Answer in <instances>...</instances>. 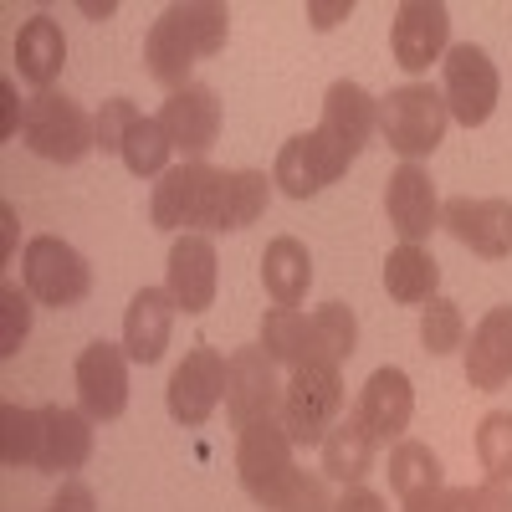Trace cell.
I'll list each match as a JSON object with an SVG mask.
<instances>
[{"label":"cell","instance_id":"obj_35","mask_svg":"<svg viewBox=\"0 0 512 512\" xmlns=\"http://www.w3.org/2000/svg\"><path fill=\"white\" fill-rule=\"evenodd\" d=\"M420 344H425L431 359L466 344V318H461V308L451 303V297H431V303L420 308Z\"/></svg>","mask_w":512,"mask_h":512},{"label":"cell","instance_id":"obj_41","mask_svg":"<svg viewBox=\"0 0 512 512\" xmlns=\"http://www.w3.org/2000/svg\"><path fill=\"white\" fill-rule=\"evenodd\" d=\"M333 512H390V507H384V497H379V492H369V487L359 482V487H349L344 497L333 502Z\"/></svg>","mask_w":512,"mask_h":512},{"label":"cell","instance_id":"obj_12","mask_svg":"<svg viewBox=\"0 0 512 512\" xmlns=\"http://www.w3.org/2000/svg\"><path fill=\"white\" fill-rule=\"evenodd\" d=\"M221 400H226V359L210 344H195L185 364L169 374V415L180 425H205Z\"/></svg>","mask_w":512,"mask_h":512},{"label":"cell","instance_id":"obj_19","mask_svg":"<svg viewBox=\"0 0 512 512\" xmlns=\"http://www.w3.org/2000/svg\"><path fill=\"white\" fill-rule=\"evenodd\" d=\"M175 297L169 287H139L134 303L123 313V354L134 364H159L169 349V328H175Z\"/></svg>","mask_w":512,"mask_h":512},{"label":"cell","instance_id":"obj_3","mask_svg":"<svg viewBox=\"0 0 512 512\" xmlns=\"http://www.w3.org/2000/svg\"><path fill=\"white\" fill-rule=\"evenodd\" d=\"M21 144L36 154V159H52V164H77L98 149V118L82 108L77 98L67 93H36L26 103V118H21Z\"/></svg>","mask_w":512,"mask_h":512},{"label":"cell","instance_id":"obj_9","mask_svg":"<svg viewBox=\"0 0 512 512\" xmlns=\"http://www.w3.org/2000/svg\"><path fill=\"white\" fill-rule=\"evenodd\" d=\"M349 164H354V159L338 149L323 128H308V134H292V139L282 144V154H277V164H272V185H277L282 195H292V200H308V195L328 190Z\"/></svg>","mask_w":512,"mask_h":512},{"label":"cell","instance_id":"obj_38","mask_svg":"<svg viewBox=\"0 0 512 512\" xmlns=\"http://www.w3.org/2000/svg\"><path fill=\"white\" fill-rule=\"evenodd\" d=\"M277 512H333V497H328V477L323 472H297L287 497L277 502Z\"/></svg>","mask_w":512,"mask_h":512},{"label":"cell","instance_id":"obj_10","mask_svg":"<svg viewBox=\"0 0 512 512\" xmlns=\"http://www.w3.org/2000/svg\"><path fill=\"white\" fill-rule=\"evenodd\" d=\"M390 52L405 72H425L451 52V11L436 0H405L390 26Z\"/></svg>","mask_w":512,"mask_h":512},{"label":"cell","instance_id":"obj_11","mask_svg":"<svg viewBox=\"0 0 512 512\" xmlns=\"http://www.w3.org/2000/svg\"><path fill=\"white\" fill-rule=\"evenodd\" d=\"M441 226L466 246L487 256V262H502L512 256V200H472V195H456L441 205Z\"/></svg>","mask_w":512,"mask_h":512},{"label":"cell","instance_id":"obj_32","mask_svg":"<svg viewBox=\"0 0 512 512\" xmlns=\"http://www.w3.org/2000/svg\"><path fill=\"white\" fill-rule=\"evenodd\" d=\"M0 456H6V466H36V456H41V410L0 405Z\"/></svg>","mask_w":512,"mask_h":512},{"label":"cell","instance_id":"obj_39","mask_svg":"<svg viewBox=\"0 0 512 512\" xmlns=\"http://www.w3.org/2000/svg\"><path fill=\"white\" fill-rule=\"evenodd\" d=\"M451 512H512V492L502 482L451 487Z\"/></svg>","mask_w":512,"mask_h":512},{"label":"cell","instance_id":"obj_27","mask_svg":"<svg viewBox=\"0 0 512 512\" xmlns=\"http://www.w3.org/2000/svg\"><path fill=\"white\" fill-rule=\"evenodd\" d=\"M359 344V318L354 308L344 303H328L308 318V364H323V369H338Z\"/></svg>","mask_w":512,"mask_h":512},{"label":"cell","instance_id":"obj_22","mask_svg":"<svg viewBox=\"0 0 512 512\" xmlns=\"http://www.w3.org/2000/svg\"><path fill=\"white\" fill-rule=\"evenodd\" d=\"M16 67H21V77L31 82L36 93H52V82H57L62 67H67V36H62V21H52V16H31V21L16 31Z\"/></svg>","mask_w":512,"mask_h":512},{"label":"cell","instance_id":"obj_33","mask_svg":"<svg viewBox=\"0 0 512 512\" xmlns=\"http://www.w3.org/2000/svg\"><path fill=\"white\" fill-rule=\"evenodd\" d=\"M169 154H175V144H169V134H164L159 118H139L134 134H128V144H123V164L134 169L139 180L164 175V169H169Z\"/></svg>","mask_w":512,"mask_h":512},{"label":"cell","instance_id":"obj_16","mask_svg":"<svg viewBox=\"0 0 512 512\" xmlns=\"http://www.w3.org/2000/svg\"><path fill=\"white\" fill-rule=\"evenodd\" d=\"M384 216L400 231V241L425 246L431 231L441 226V200H436V180L425 175L420 164H400L390 175V190H384Z\"/></svg>","mask_w":512,"mask_h":512},{"label":"cell","instance_id":"obj_8","mask_svg":"<svg viewBox=\"0 0 512 512\" xmlns=\"http://www.w3.org/2000/svg\"><path fill=\"white\" fill-rule=\"evenodd\" d=\"M441 98L461 128H482L502 98V77H497L492 57L482 47H472V41H456L446 52V93Z\"/></svg>","mask_w":512,"mask_h":512},{"label":"cell","instance_id":"obj_25","mask_svg":"<svg viewBox=\"0 0 512 512\" xmlns=\"http://www.w3.org/2000/svg\"><path fill=\"white\" fill-rule=\"evenodd\" d=\"M262 282H267V297L277 308H297L313 287V256L297 236H277L267 241L262 251Z\"/></svg>","mask_w":512,"mask_h":512},{"label":"cell","instance_id":"obj_26","mask_svg":"<svg viewBox=\"0 0 512 512\" xmlns=\"http://www.w3.org/2000/svg\"><path fill=\"white\" fill-rule=\"evenodd\" d=\"M384 287H390L395 303L420 308V303H431V297H441V292H436V287H441V262H436L425 246L400 241V246L390 251V262H384Z\"/></svg>","mask_w":512,"mask_h":512},{"label":"cell","instance_id":"obj_2","mask_svg":"<svg viewBox=\"0 0 512 512\" xmlns=\"http://www.w3.org/2000/svg\"><path fill=\"white\" fill-rule=\"evenodd\" d=\"M451 108L431 82H405L379 98V134L405 164H420L425 154H436L446 139Z\"/></svg>","mask_w":512,"mask_h":512},{"label":"cell","instance_id":"obj_28","mask_svg":"<svg viewBox=\"0 0 512 512\" xmlns=\"http://www.w3.org/2000/svg\"><path fill=\"white\" fill-rule=\"evenodd\" d=\"M272 200V180L262 169H231L226 185H221V221L216 231H246L262 221V210Z\"/></svg>","mask_w":512,"mask_h":512},{"label":"cell","instance_id":"obj_6","mask_svg":"<svg viewBox=\"0 0 512 512\" xmlns=\"http://www.w3.org/2000/svg\"><path fill=\"white\" fill-rule=\"evenodd\" d=\"M21 277H26V292L47 308H72L93 292L88 256L67 246L62 236H31L21 251Z\"/></svg>","mask_w":512,"mask_h":512},{"label":"cell","instance_id":"obj_5","mask_svg":"<svg viewBox=\"0 0 512 512\" xmlns=\"http://www.w3.org/2000/svg\"><path fill=\"white\" fill-rule=\"evenodd\" d=\"M338 410H344V374L338 369L308 364L292 369V379L282 384V425L292 446H323L338 425Z\"/></svg>","mask_w":512,"mask_h":512},{"label":"cell","instance_id":"obj_7","mask_svg":"<svg viewBox=\"0 0 512 512\" xmlns=\"http://www.w3.org/2000/svg\"><path fill=\"white\" fill-rule=\"evenodd\" d=\"M226 410H231L236 431L282 415V379H277V364L262 344H246V349L226 354Z\"/></svg>","mask_w":512,"mask_h":512},{"label":"cell","instance_id":"obj_13","mask_svg":"<svg viewBox=\"0 0 512 512\" xmlns=\"http://www.w3.org/2000/svg\"><path fill=\"white\" fill-rule=\"evenodd\" d=\"M216 267L221 262H216L210 236H195V231L175 236V246H169V267H164V287H169V297H175L180 313L195 318V313H205L210 303H216V282H221Z\"/></svg>","mask_w":512,"mask_h":512},{"label":"cell","instance_id":"obj_24","mask_svg":"<svg viewBox=\"0 0 512 512\" xmlns=\"http://www.w3.org/2000/svg\"><path fill=\"white\" fill-rule=\"evenodd\" d=\"M318 451H323V477L344 482V487H359V482L374 472L379 441L369 436V425H364L359 415H349V420H338V425H333L328 441H323Z\"/></svg>","mask_w":512,"mask_h":512},{"label":"cell","instance_id":"obj_34","mask_svg":"<svg viewBox=\"0 0 512 512\" xmlns=\"http://www.w3.org/2000/svg\"><path fill=\"white\" fill-rule=\"evenodd\" d=\"M477 461L487 482H512V410H492L477 425Z\"/></svg>","mask_w":512,"mask_h":512},{"label":"cell","instance_id":"obj_29","mask_svg":"<svg viewBox=\"0 0 512 512\" xmlns=\"http://www.w3.org/2000/svg\"><path fill=\"white\" fill-rule=\"evenodd\" d=\"M390 492L400 502L441 492V456L431 446H420V441H395V451H390Z\"/></svg>","mask_w":512,"mask_h":512},{"label":"cell","instance_id":"obj_42","mask_svg":"<svg viewBox=\"0 0 512 512\" xmlns=\"http://www.w3.org/2000/svg\"><path fill=\"white\" fill-rule=\"evenodd\" d=\"M349 11H354V0H328V6H323V0H308V21H313L318 31H333Z\"/></svg>","mask_w":512,"mask_h":512},{"label":"cell","instance_id":"obj_43","mask_svg":"<svg viewBox=\"0 0 512 512\" xmlns=\"http://www.w3.org/2000/svg\"><path fill=\"white\" fill-rule=\"evenodd\" d=\"M405 512H451V487L425 492V497H410V502H405Z\"/></svg>","mask_w":512,"mask_h":512},{"label":"cell","instance_id":"obj_21","mask_svg":"<svg viewBox=\"0 0 512 512\" xmlns=\"http://www.w3.org/2000/svg\"><path fill=\"white\" fill-rule=\"evenodd\" d=\"M512 379V308H492L466 344V384L472 390H502Z\"/></svg>","mask_w":512,"mask_h":512},{"label":"cell","instance_id":"obj_40","mask_svg":"<svg viewBox=\"0 0 512 512\" xmlns=\"http://www.w3.org/2000/svg\"><path fill=\"white\" fill-rule=\"evenodd\" d=\"M47 512H98V497H93V487H88V482L67 477V482L57 487V497H52V507H47Z\"/></svg>","mask_w":512,"mask_h":512},{"label":"cell","instance_id":"obj_20","mask_svg":"<svg viewBox=\"0 0 512 512\" xmlns=\"http://www.w3.org/2000/svg\"><path fill=\"white\" fill-rule=\"evenodd\" d=\"M93 456V415L72 405H41V472H77Z\"/></svg>","mask_w":512,"mask_h":512},{"label":"cell","instance_id":"obj_36","mask_svg":"<svg viewBox=\"0 0 512 512\" xmlns=\"http://www.w3.org/2000/svg\"><path fill=\"white\" fill-rule=\"evenodd\" d=\"M31 333V292L6 282L0 287V359H16Z\"/></svg>","mask_w":512,"mask_h":512},{"label":"cell","instance_id":"obj_15","mask_svg":"<svg viewBox=\"0 0 512 512\" xmlns=\"http://www.w3.org/2000/svg\"><path fill=\"white\" fill-rule=\"evenodd\" d=\"M77 400L93 420H118L128 405V354L108 338L77 354Z\"/></svg>","mask_w":512,"mask_h":512},{"label":"cell","instance_id":"obj_17","mask_svg":"<svg viewBox=\"0 0 512 512\" xmlns=\"http://www.w3.org/2000/svg\"><path fill=\"white\" fill-rule=\"evenodd\" d=\"M354 415L369 425V436L374 441H400L405 436V425L415 415V390H410V374L395 369V364H384L369 374V384L359 390V405Z\"/></svg>","mask_w":512,"mask_h":512},{"label":"cell","instance_id":"obj_23","mask_svg":"<svg viewBox=\"0 0 512 512\" xmlns=\"http://www.w3.org/2000/svg\"><path fill=\"white\" fill-rule=\"evenodd\" d=\"M195 62H200V52L190 47V36L180 31L175 11H164V16L149 26V36H144V67H149V77L159 82V88L180 93V88H190Z\"/></svg>","mask_w":512,"mask_h":512},{"label":"cell","instance_id":"obj_44","mask_svg":"<svg viewBox=\"0 0 512 512\" xmlns=\"http://www.w3.org/2000/svg\"><path fill=\"white\" fill-rule=\"evenodd\" d=\"M0 226H6V231H0V251H16V205H0Z\"/></svg>","mask_w":512,"mask_h":512},{"label":"cell","instance_id":"obj_4","mask_svg":"<svg viewBox=\"0 0 512 512\" xmlns=\"http://www.w3.org/2000/svg\"><path fill=\"white\" fill-rule=\"evenodd\" d=\"M236 477L246 487V497L256 507L277 512V502L287 497L292 477H297V461H292V436L282 415L272 420H256L246 431H236Z\"/></svg>","mask_w":512,"mask_h":512},{"label":"cell","instance_id":"obj_30","mask_svg":"<svg viewBox=\"0 0 512 512\" xmlns=\"http://www.w3.org/2000/svg\"><path fill=\"white\" fill-rule=\"evenodd\" d=\"M262 349L272 354V364L282 369H308V318L297 308H272L262 318Z\"/></svg>","mask_w":512,"mask_h":512},{"label":"cell","instance_id":"obj_1","mask_svg":"<svg viewBox=\"0 0 512 512\" xmlns=\"http://www.w3.org/2000/svg\"><path fill=\"white\" fill-rule=\"evenodd\" d=\"M221 185H226V169L205 164V159H190V164H175L164 169L159 185H154V200H149V216L159 231H216L221 221Z\"/></svg>","mask_w":512,"mask_h":512},{"label":"cell","instance_id":"obj_45","mask_svg":"<svg viewBox=\"0 0 512 512\" xmlns=\"http://www.w3.org/2000/svg\"><path fill=\"white\" fill-rule=\"evenodd\" d=\"M118 6H113V0H103V6H98V0H82V16H93V21H108Z\"/></svg>","mask_w":512,"mask_h":512},{"label":"cell","instance_id":"obj_37","mask_svg":"<svg viewBox=\"0 0 512 512\" xmlns=\"http://www.w3.org/2000/svg\"><path fill=\"white\" fill-rule=\"evenodd\" d=\"M93 118H98V149H103V154H123L128 134H134V123H139L144 113L128 103V98H108Z\"/></svg>","mask_w":512,"mask_h":512},{"label":"cell","instance_id":"obj_18","mask_svg":"<svg viewBox=\"0 0 512 512\" xmlns=\"http://www.w3.org/2000/svg\"><path fill=\"white\" fill-rule=\"evenodd\" d=\"M318 128H323V134H328L338 149H344L349 159H359L364 144L379 134V98H369L359 82L338 77L333 88H328V98H323V118H318Z\"/></svg>","mask_w":512,"mask_h":512},{"label":"cell","instance_id":"obj_31","mask_svg":"<svg viewBox=\"0 0 512 512\" xmlns=\"http://www.w3.org/2000/svg\"><path fill=\"white\" fill-rule=\"evenodd\" d=\"M180 21V31L190 36V47L200 57H216L226 47V36H231V11L216 6V0H185V6H169Z\"/></svg>","mask_w":512,"mask_h":512},{"label":"cell","instance_id":"obj_14","mask_svg":"<svg viewBox=\"0 0 512 512\" xmlns=\"http://www.w3.org/2000/svg\"><path fill=\"white\" fill-rule=\"evenodd\" d=\"M159 123H164L169 144H175L190 164V159H205L210 144L221 139V103L205 82H190V88L169 93V103L159 108Z\"/></svg>","mask_w":512,"mask_h":512}]
</instances>
